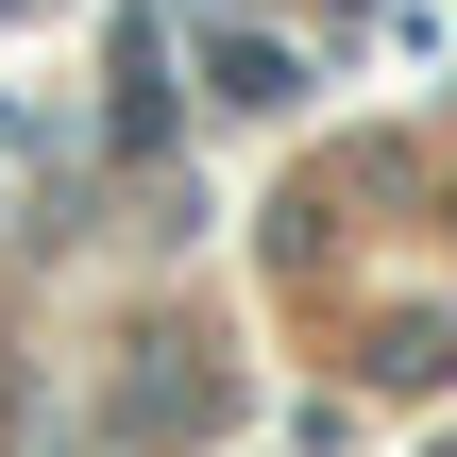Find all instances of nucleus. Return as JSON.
<instances>
[{
  "instance_id": "obj_1",
  "label": "nucleus",
  "mask_w": 457,
  "mask_h": 457,
  "mask_svg": "<svg viewBox=\"0 0 457 457\" xmlns=\"http://www.w3.org/2000/svg\"><path fill=\"white\" fill-rule=\"evenodd\" d=\"M204 85H220L237 119H288V102H305V51H288V34H220V51H204Z\"/></svg>"
},
{
  "instance_id": "obj_2",
  "label": "nucleus",
  "mask_w": 457,
  "mask_h": 457,
  "mask_svg": "<svg viewBox=\"0 0 457 457\" xmlns=\"http://www.w3.org/2000/svg\"><path fill=\"white\" fill-rule=\"evenodd\" d=\"M119 153H170V51L119 34Z\"/></svg>"
}]
</instances>
